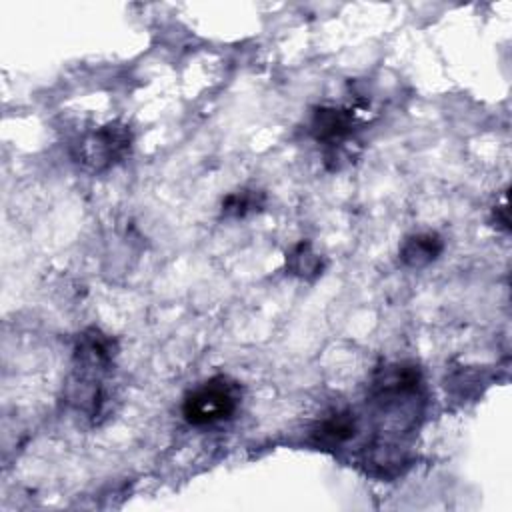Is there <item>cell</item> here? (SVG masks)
I'll use <instances>...</instances> for the list:
<instances>
[{
    "label": "cell",
    "instance_id": "cell-5",
    "mask_svg": "<svg viewBox=\"0 0 512 512\" xmlns=\"http://www.w3.org/2000/svg\"><path fill=\"white\" fill-rule=\"evenodd\" d=\"M356 434V418L352 412L342 410L334 412L328 418H324L316 430H314V440L318 444L326 446H338L348 442Z\"/></svg>",
    "mask_w": 512,
    "mask_h": 512
},
{
    "label": "cell",
    "instance_id": "cell-2",
    "mask_svg": "<svg viewBox=\"0 0 512 512\" xmlns=\"http://www.w3.org/2000/svg\"><path fill=\"white\" fill-rule=\"evenodd\" d=\"M132 146V132L120 122H110L84 136L72 146L74 158L92 172L108 170L122 162Z\"/></svg>",
    "mask_w": 512,
    "mask_h": 512
},
{
    "label": "cell",
    "instance_id": "cell-1",
    "mask_svg": "<svg viewBox=\"0 0 512 512\" xmlns=\"http://www.w3.org/2000/svg\"><path fill=\"white\" fill-rule=\"evenodd\" d=\"M240 384L224 374L192 388L182 400V416L192 426H210L232 418L240 406Z\"/></svg>",
    "mask_w": 512,
    "mask_h": 512
},
{
    "label": "cell",
    "instance_id": "cell-7",
    "mask_svg": "<svg viewBox=\"0 0 512 512\" xmlns=\"http://www.w3.org/2000/svg\"><path fill=\"white\" fill-rule=\"evenodd\" d=\"M266 204V196L254 188H240L230 192L222 200V214L228 218H246L254 212H260Z\"/></svg>",
    "mask_w": 512,
    "mask_h": 512
},
{
    "label": "cell",
    "instance_id": "cell-6",
    "mask_svg": "<svg viewBox=\"0 0 512 512\" xmlns=\"http://www.w3.org/2000/svg\"><path fill=\"white\" fill-rule=\"evenodd\" d=\"M286 268L290 274L302 280H314L324 270V260L318 252H314L312 244L302 240L298 242L286 256Z\"/></svg>",
    "mask_w": 512,
    "mask_h": 512
},
{
    "label": "cell",
    "instance_id": "cell-4",
    "mask_svg": "<svg viewBox=\"0 0 512 512\" xmlns=\"http://www.w3.org/2000/svg\"><path fill=\"white\" fill-rule=\"evenodd\" d=\"M444 250V242L436 232H418L404 238L398 256L408 268H424L434 262Z\"/></svg>",
    "mask_w": 512,
    "mask_h": 512
},
{
    "label": "cell",
    "instance_id": "cell-3",
    "mask_svg": "<svg viewBox=\"0 0 512 512\" xmlns=\"http://www.w3.org/2000/svg\"><path fill=\"white\" fill-rule=\"evenodd\" d=\"M354 130V114L338 106H320L312 112L310 132L318 142L334 146L346 140Z\"/></svg>",
    "mask_w": 512,
    "mask_h": 512
}]
</instances>
